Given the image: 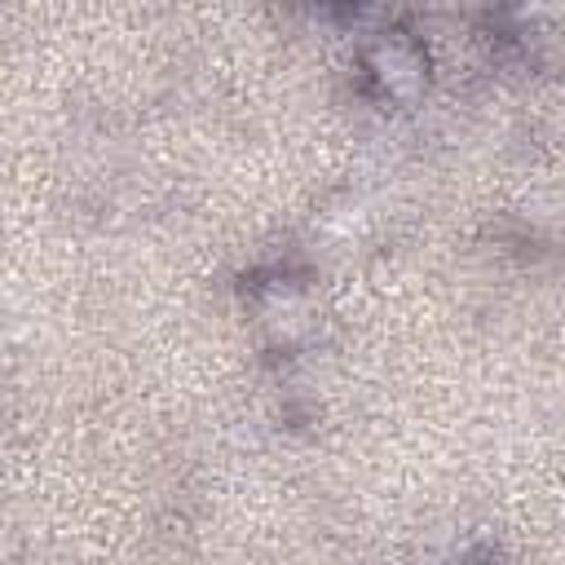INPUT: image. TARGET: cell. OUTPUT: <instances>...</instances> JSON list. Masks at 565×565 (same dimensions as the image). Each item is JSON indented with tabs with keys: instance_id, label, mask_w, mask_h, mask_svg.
Listing matches in <instances>:
<instances>
[{
	"instance_id": "6da1fadb",
	"label": "cell",
	"mask_w": 565,
	"mask_h": 565,
	"mask_svg": "<svg viewBox=\"0 0 565 565\" xmlns=\"http://www.w3.org/2000/svg\"><path fill=\"white\" fill-rule=\"evenodd\" d=\"M371 71H375V79H380L393 97H411V93H419V84H424L419 49H415L411 40H402V35H388V40H380V44L371 49Z\"/></svg>"
},
{
	"instance_id": "7a4b0ae2",
	"label": "cell",
	"mask_w": 565,
	"mask_h": 565,
	"mask_svg": "<svg viewBox=\"0 0 565 565\" xmlns=\"http://www.w3.org/2000/svg\"><path fill=\"white\" fill-rule=\"evenodd\" d=\"M260 318H265L278 335H296V331L309 327V305H305L300 291H291V287H274V291L265 296V305H260Z\"/></svg>"
}]
</instances>
